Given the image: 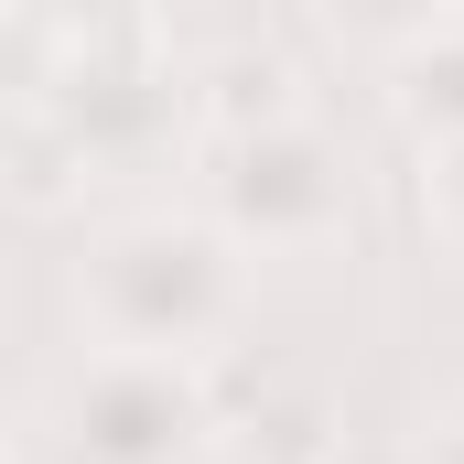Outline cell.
<instances>
[{"instance_id":"obj_7","label":"cell","mask_w":464,"mask_h":464,"mask_svg":"<svg viewBox=\"0 0 464 464\" xmlns=\"http://www.w3.org/2000/svg\"><path fill=\"white\" fill-rule=\"evenodd\" d=\"M454 11H464V0H314V22H324L335 44H356V54H378V65L411 54L421 33H443Z\"/></svg>"},{"instance_id":"obj_10","label":"cell","mask_w":464,"mask_h":464,"mask_svg":"<svg viewBox=\"0 0 464 464\" xmlns=\"http://www.w3.org/2000/svg\"><path fill=\"white\" fill-rule=\"evenodd\" d=\"M411 464H464V400H443V411L421 421V443H411Z\"/></svg>"},{"instance_id":"obj_3","label":"cell","mask_w":464,"mask_h":464,"mask_svg":"<svg viewBox=\"0 0 464 464\" xmlns=\"http://www.w3.org/2000/svg\"><path fill=\"white\" fill-rule=\"evenodd\" d=\"M206 217L248 259H314L356 227V162L314 109L270 130H227L206 140Z\"/></svg>"},{"instance_id":"obj_9","label":"cell","mask_w":464,"mask_h":464,"mask_svg":"<svg viewBox=\"0 0 464 464\" xmlns=\"http://www.w3.org/2000/svg\"><path fill=\"white\" fill-rule=\"evenodd\" d=\"M0 11H33V22H54V33L76 44V33H98V22H109L119 0H0Z\"/></svg>"},{"instance_id":"obj_2","label":"cell","mask_w":464,"mask_h":464,"mask_svg":"<svg viewBox=\"0 0 464 464\" xmlns=\"http://www.w3.org/2000/svg\"><path fill=\"white\" fill-rule=\"evenodd\" d=\"M33 432H44V464H206L227 411L206 389V356L87 346V367L54 378Z\"/></svg>"},{"instance_id":"obj_6","label":"cell","mask_w":464,"mask_h":464,"mask_svg":"<svg viewBox=\"0 0 464 464\" xmlns=\"http://www.w3.org/2000/svg\"><path fill=\"white\" fill-rule=\"evenodd\" d=\"M389 119H400L421 151L464 140V11L443 33H421L411 54H389Z\"/></svg>"},{"instance_id":"obj_4","label":"cell","mask_w":464,"mask_h":464,"mask_svg":"<svg viewBox=\"0 0 464 464\" xmlns=\"http://www.w3.org/2000/svg\"><path fill=\"white\" fill-rule=\"evenodd\" d=\"M184 119H195L184 109V76L151 65L140 44H119L98 22V33H76L65 76L33 98V151L54 173H130V162H162Z\"/></svg>"},{"instance_id":"obj_1","label":"cell","mask_w":464,"mask_h":464,"mask_svg":"<svg viewBox=\"0 0 464 464\" xmlns=\"http://www.w3.org/2000/svg\"><path fill=\"white\" fill-rule=\"evenodd\" d=\"M248 314V248L206 206H140L109 217L76 259V324L98 346L140 356H217Z\"/></svg>"},{"instance_id":"obj_8","label":"cell","mask_w":464,"mask_h":464,"mask_svg":"<svg viewBox=\"0 0 464 464\" xmlns=\"http://www.w3.org/2000/svg\"><path fill=\"white\" fill-rule=\"evenodd\" d=\"M421 227L464 259V140H443V151L421 162Z\"/></svg>"},{"instance_id":"obj_5","label":"cell","mask_w":464,"mask_h":464,"mask_svg":"<svg viewBox=\"0 0 464 464\" xmlns=\"http://www.w3.org/2000/svg\"><path fill=\"white\" fill-rule=\"evenodd\" d=\"M184 109L206 119V140L270 130V119H303V76H292L281 54H259V44H227V54H206V65L184 76Z\"/></svg>"}]
</instances>
